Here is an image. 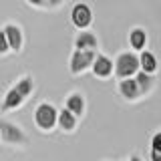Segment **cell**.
I'll use <instances>...</instances> for the list:
<instances>
[{
  "mask_svg": "<svg viewBox=\"0 0 161 161\" xmlns=\"http://www.w3.org/2000/svg\"><path fill=\"white\" fill-rule=\"evenodd\" d=\"M2 30H4V36H6V42L10 47V53L20 54L22 48H24V30H22V26L16 24V22H6L2 26Z\"/></svg>",
  "mask_w": 161,
  "mask_h": 161,
  "instance_id": "8992f818",
  "label": "cell"
},
{
  "mask_svg": "<svg viewBox=\"0 0 161 161\" xmlns=\"http://www.w3.org/2000/svg\"><path fill=\"white\" fill-rule=\"evenodd\" d=\"M57 117H58V109L53 103H48V101H40L32 113L34 125L42 133H50V131L57 129Z\"/></svg>",
  "mask_w": 161,
  "mask_h": 161,
  "instance_id": "3957f363",
  "label": "cell"
},
{
  "mask_svg": "<svg viewBox=\"0 0 161 161\" xmlns=\"http://www.w3.org/2000/svg\"><path fill=\"white\" fill-rule=\"evenodd\" d=\"M151 151H157V153H161V129L155 131L153 137H151Z\"/></svg>",
  "mask_w": 161,
  "mask_h": 161,
  "instance_id": "e0dca14e",
  "label": "cell"
},
{
  "mask_svg": "<svg viewBox=\"0 0 161 161\" xmlns=\"http://www.w3.org/2000/svg\"><path fill=\"white\" fill-rule=\"evenodd\" d=\"M70 24L79 30H89L93 24V8L87 2H77L70 8Z\"/></svg>",
  "mask_w": 161,
  "mask_h": 161,
  "instance_id": "5b68a950",
  "label": "cell"
},
{
  "mask_svg": "<svg viewBox=\"0 0 161 161\" xmlns=\"http://www.w3.org/2000/svg\"><path fill=\"white\" fill-rule=\"evenodd\" d=\"M26 4L32 8H44L47 6V0H26Z\"/></svg>",
  "mask_w": 161,
  "mask_h": 161,
  "instance_id": "d6986e66",
  "label": "cell"
},
{
  "mask_svg": "<svg viewBox=\"0 0 161 161\" xmlns=\"http://www.w3.org/2000/svg\"><path fill=\"white\" fill-rule=\"evenodd\" d=\"M139 73V54L133 50H123L113 60V77L121 79H133Z\"/></svg>",
  "mask_w": 161,
  "mask_h": 161,
  "instance_id": "6da1fadb",
  "label": "cell"
},
{
  "mask_svg": "<svg viewBox=\"0 0 161 161\" xmlns=\"http://www.w3.org/2000/svg\"><path fill=\"white\" fill-rule=\"evenodd\" d=\"M63 2H64V0H47V6L48 8H58Z\"/></svg>",
  "mask_w": 161,
  "mask_h": 161,
  "instance_id": "ffe728a7",
  "label": "cell"
},
{
  "mask_svg": "<svg viewBox=\"0 0 161 161\" xmlns=\"http://www.w3.org/2000/svg\"><path fill=\"white\" fill-rule=\"evenodd\" d=\"M149 161H161V153H157V151H149Z\"/></svg>",
  "mask_w": 161,
  "mask_h": 161,
  "instance_id": "44dd1931",
  "label": "cell"
},
{
  "mask_svg": "<svg viewBox=\"0 0 161 161\" xmlns=\"http://www.w3.org/2000/svg\"><path fill=\"white\" fill-rule=\"evenodd\" d=\"M79 125V119L75 117L73 113H69L67 109H58V117H57V127L63 131V133H75Z\"/></svg>",
  "mask_w": 161,
  "mask_h": 161,
  "instance_id": "5bb4252c",
  "label": "cell"
},
{
  "mask_svg": "<svg viewBox=\"0 0 161 161\" xmlns=\"http://www.w3.org/2000/svg\"><path fill=\"white\" fill-rule=\"evenodd\" d=\"M24 103H26V99H24L14 87H10L6 93H4V97L0 99V111H2V113H8V111H16V109L22 107Z\"/></svg>",
  "mask_w": 161,
  "mask_h": 161,
  "instance_id": "7c38bea8",
  "label": "cell"
},
{
  "mask_svg": "<svg viewBox=\"0 0 161 161\" xmlns=\"http://www.w3.org/2000/svg\"><path fill=\"white\" fill-rule=\"evenodd\" d=\"M133 79H135V83H137V87H139V91H141L143 97H147L151 91L155 89V77H153V75H145V73L139 70Z\"/></svg>",
  "mask_w": 161,
  "mask_h": 161,
  "instance_id": "2e32d148",
  "label": "cell"
},
{
  "mask_svg": "<svg viewBox=\"0 0 161 161\" xmlns=\"http://www.w3.org/2000/svg\"><path fill=\"white\" fill-rule=\"evenodd\" d=\"M73 47H75V50H93V53H99V36L93 30H80V32L75 34Z\"/></svg>",
  "mask_w": 161,
  "mask_h": 161,
  "instance_id": "9c48e42d",
  "label": "cell"
},
{
  "mask_svg": "<svg viewBox=\"0 0 161 161\" xmlns=\"http://www.w3.org/2000/svg\"><path fill=\"white\" fill-rule=\"evenodd\" d=\"M12 87L16 89L18 93H20L24 99L28 101L30 97H32L34 89H36V83H34V77H32V75H22V77H20V79L16 80V83L12 85Z\"/></svg>",
  "mask_w": 161,
  "mask_h": 161,
  "instance_id": "9a60e30c",
  "label": "cell"
},
{
  "mask_svg": "<svg viewBox=\"0 0 161 161\" xmlns=\"http://www.w3.org/2000/svg\"><path fill=\"white\" fill-rule=\"evenodd\" d=\"M8 53H10V47L6 42V36H4V30L0 28V57H6Z\"/></svg>",
  "mask_w": 161,
  "mask_h": 161,
  "instance_id": "ac0fdd59",
  "label": "cell"
},
{
  "mask_svg": "<svg viewBox=\"0 0 161 161\" xmlns=\"http://www.w3.org/2000/svg\"><path fill=\"white\" fill-rule=\"evenodd\" d=\"M117 93L127 101V103H137L139 99H143V95H141L135 79H121V80H117Z\"/></svg>",
  "mask_w": 161,
  "mask_h": 161,
  "instance_id": "8fae6325",
  "label": "cell"
},
{
  "mask_svg": "<svg viewBox=\"0 0 161 161\" xmlns=\"http://www.w3.org/2000/svg\"><path fill=\"white\" fill-rule=\"evenodd\" d=\"M91 73L99 80L111 79L113 77V58L107 57V54H103V53H97V57L93 60V67H91Z\"/></svg>",
  "mask_w": 161,
  "mask_h": 161,
  "instance_id": "52a82bcc",
  "label": "cell"
},
{
  "mask_svg": "<svg viewBox=\"0 0 161 161\" xmlns=\"http://www.w3.org/2000/svg\"><path fill=\"white\" fill-rule=\"evenodd\" d=\"M125 161H127V159H125Z\"/></svg>",
  "mask_w": 161,
  "mask_h": 161,
  "instance_id": "603a6c76",
  "label": "cell"
},
{
  "mask_svg": "<svg viewBox=\"0 0 161 161\" xmlns=\"http://www.w3.org/2000/svg\"><path fill=\"white\" fill-rule=\"evenodd\" d=\"M127 42H129V50L133 53H143L147 50V42H149V34L143 26H133L127 34Z\"/></svg>",
  "mask_w": 161,
  "mask_h": 161,
  "instance_id": "30bf717a",
  "label": "cell"
},
{
  "mask_svg": "<svg viewBox=\"0 0 161 161\" xmlns=\"http://www.w3.org/2000/svg\"><path fill=\"white\" fill-rule=\"evenodd\" d=\"M127 161H143V159H141V155H139V153H131Z\"/></svg>",
  "mask_w": 161,
  "mask_h": 161,
  "instance_id": "7402d4cb",
  "label": "cell"
},
{
  "mask_svg": "<svg viewBox=\"0 0 161 161\" xmlns=\"http://www.w3.org/2000/svg\"><path fill=\"white\" fill-rule=\"evenodd\" d=\"M95 57H97V53H93V50H75L73 48V53H70V57H69V73L73 75V77L85 75L93 67Z\"/></svg>",
  "mask_w": 161,
  "mask_h": 161,
  "instance_id": "277c9868",
  "label": "cell"
},
{
  "mask_svg": "<svg viewBox=\"0 0 161 161\" xmlns=\"http://www.w3.org/2000/svg\"><path fill=\"white\" fill-rule=\"evenodd\" d=\"M159 69V60L155 57V53H151V50H143V53H139V70L145 75H153L157 73Z\"/></svg>",
  "mask_w": 161,
  "mask_h": 161,
  "instance_id": "4fadbf2b",
  "label": "cell"
},
{
  "mask_svg": "<svg viewBox=\"0 0 161 161\" xmlns=\"http://www.w3.org/2000/svg\"><path fill=\"white\" fill-rule=\"evenodd\" d=\"M64 109L69 113H73L77 119H80L87 111V99L80 91H70V93L64 97Z\"/></svg>",
  "mask_w": 161,
  "mask_h": 161,
  "instance_id": "ba28073f",
  "label": "cell"
},
{
  "mask_svg": "<svg viewBox=\"0 0 161 161\" xmlns=\"http://www.w3.org/2000/svg\"><path fill=\"white\" fill-rule=\"evenodd\" d=\"M0 143L10 145V147H26L30 139L18 123L2 117L0 119Z\"/></svg>",
  "mask_w": 161,
  "mask_h": 161,
  "instance_id": "7a4b0ae2",
  "label": "cell"
}]
</instances>
